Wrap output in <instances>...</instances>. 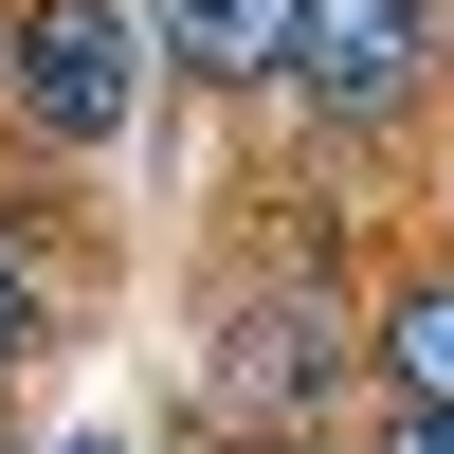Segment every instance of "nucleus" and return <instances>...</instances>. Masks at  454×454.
I'll return each instance as SVG.
<instances>
[{
  "label": "nucleus",
  "mask_w": 454,
  "mask_h": 454,
  "mask_svg": "<svg viewBox=\"0 0 454 454\" xmlns=\"http://www.w3.org/2000/svg\"><path fill=\"white\" fill-rule=\"evenodd\" d=\"M145 128V0H0V145L91 164Z\"/></svg>",
  "instance_id": "obj_1"
},
{
  "label": "nucleus",
  "mask_w": 454,
  "mask_h": 454,
  "mask_svg": "<svg viewBox=\"0 0 454 454\" xmlns=\"http://www.w3.org/2000/svg\"><path fill=\"white\" fill-rule=\"evenodd\" d=\"M436 73H454V19H436V0H309L291 55H273V91H291L309 145H400L436 109Z\"/></svg>",
  "instance_id": "obj_2"
},
{
  "label": "nucleus",
  "mask_w": 454,
  "mask_h": 454,
  "mask_svg": "<svg viewBox=\"0 0 454 454\" xmlns=\"http://www.w3.org/2000/svg\"><path fill=\"white\" fill-rule=\"evenodd\" d=\"M346 364H364V309H346L327 273H273V291H218V364H200V400H218L237 436H327Z\"/></svg>",
  "instance_id": "obj_3"
},
{
  "label": "nucleus",
  "mask_w": 454,
  "mask_h": 454,
  "mask_svg": "<svg viewBox=\"0 0 454 454\" xmlns=\"http://www.w3.org/2000/svg\"><path fill=\"white\" fill-rule=\"evenodd\" d=\"M91 273H109L91 200H73V182H36V164H0V400H19L36 364L73 346V309H91Z\"/></svg>",
  "instance_id": "obj_4"
},
{
  "label": "nucleus",
  "mask_w": 454,
  "mask_h": 454,
  "mask_svg": "<svg viewBox=\"0 0 454 454\" xmlns=\"http://www.w3.org/2000/svg\"><path fill=\"white\" fill-rule=\"evenodd\" d=\"M291 19H309V0H145V73H164V91H273Z\"/></svg>",
  "instance_id": "obj_5"
},
{
  "label": "nucleus",
  "mask_w": 454,
  "mask_h": 454,
  "mask_svg": "<svg viewBox=\"0 0 454 454\" xmlns=\"http://www.w3.org/2000/svg\"><path fill=\"white\" fill-rule=\"evenodd\" d=\"M364 364H382L400 419H454V254H419V273L364 291Z\"/></svg>",
  "instance_id": "obj_6"
},
{
  "label": "nucleus",
  "mask_w": 454,
  "mask_h": 454,
  "mask_svg": "<svg viewBox=\"0 0 454 454\" xmlns=\"http://www.w3.org/2000/svg\"><path fill=\"white\" fill-rule=\"evenodd\" d=\"M364 454H454V419H400V400H382V436H364Z\"/></svg>",
  "instance_id": "obj_7"
},
{
  "label": "nucleus",
  "mask_w": 454,
  "mask_h": 454,
  "mask_svg": "<svg viewBox=\"0 0 454 454\" xmlns=\"http://www.w3.org/2000/svg\"><path fill=\"white\" fill-rule=\"evenodd\" d=\"M237 454H346V436H237Z\"/></svg>",
  "instance_id": "obj_8"
},
{
  "label": "nucleus",
  "mask_w": 454,
  "mask_h": 454,
  "mask_svg": "<svg viewBox=\"0 0 454 454\" xmlns=\"http://www.w3.org/2000/svg\"><path fill=\"white\" fill-rule=\"evenodd\" d=\"M73 454H128V436H73Z\"/></svg>",
  "instance_id": "obj_9"
},
{
  "label": "nucleus",
  "mask_w": 454,
  "mask_h": 454,
  "mask_svg": "<svg viewBox=\"0 0 454 454\" xmlns=\"http://www.w3.org/2000/svg\"><path fill=\"white\" fill-rule=\"evenodd\" d=\"M0 454H19V436H0Z\"/></svg>",
  "instance_id": "obj_10"
}]
</instances>
